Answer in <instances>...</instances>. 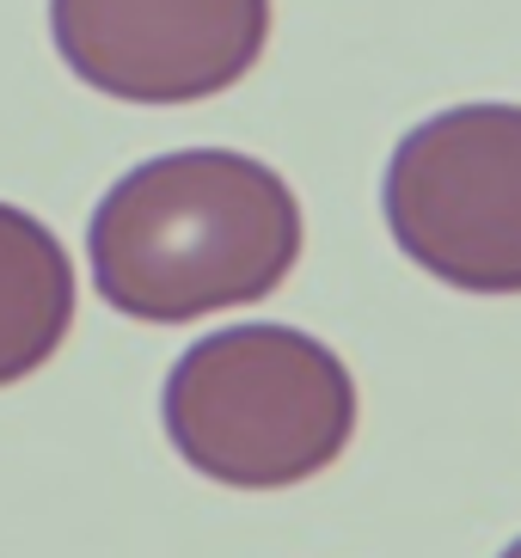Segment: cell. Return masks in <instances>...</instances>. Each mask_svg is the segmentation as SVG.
Instances as JSON below:
<instances>
[{"label": "cell", "mask_w": 521, "mask_h": 558, "mask_svg": "<svg viewBox=\"0 0 521 558\" xmlns=\"http://www.w3.org/2000/svg\"><path fill=\"white\" fill-rule=\"evenodd\" d=\"M98 301L142 326H191L277 295L301 264V203L240 148H179L130 166L86 221Z\"/></svg>", "instance_id": "6da1fadb"}, {"label": "cell", "mask_w": 521, "mask_h": 558, "mask_svg": "<svg viewBox=\"0 0 521 558\" xmlns=\"http://www.w3.org/2000/svg\"><path fill=\"white\" fill-rule=\"evenodd\" d=\"M166 442L228 492H289L343 460L356 380L331 344L294 326H228L196 338L160 387Z\"/></svg>", "instance_id": "7a4b0ae2"}, {"label": "cell", "mask_w": 521, "mask_h": 558, "mask_svg": "<svg viewBox=\"0 0 521 558\" xmlns=\"http://www.w3.org/2000/svg\"><path fill=\"white\" fill-rule=\"evenodd\" d=\"M392 246L460 295H521V105L478 99L399 135L380 172Z\"/></svg>", "instance_id": "3957f363"}, {"label": "cell", "mask_w": 521, "mask_h": 558, "mask_svg": "<svg viewBox=\"0 0 521 558\" xmlns=\"http://www.w3.org/2000/svg\"><path fill=\"white\" fill-rule=\"evenodd\" d=\"M49 44L105 99L196 105L258 68L270 0H49Z\"/></svg>", "instance_id": "277c9868"}, {"label": "cell", "mask_w": 521, "mask_h": 558, "mask_svg": "<svg viewBox=\"0 0 521 558\" xmlns=\"http://www.w3.org/2000/svg\"><path fill=\"white\" fill-rule=\"evenodd\" d=\"M74 264L32 209L0 203V387L32 380L74 331Z\"/></svg>", "instance_id": "5b68a950"}, {"label": "cell", "mask_w": 521, "mask_h": 558, "mask_svg": "<svg viewBox=\"0 0 521 558\" xmlns=\"http://www.w3.org/2000/svg\"><path fill=\"white\" fill-rule=\"evenodd\" d=\"M497 558H521V541H509V546H504V553H497Z\"/></svg>", "instance_id": "8992f818"}]
</instances>
